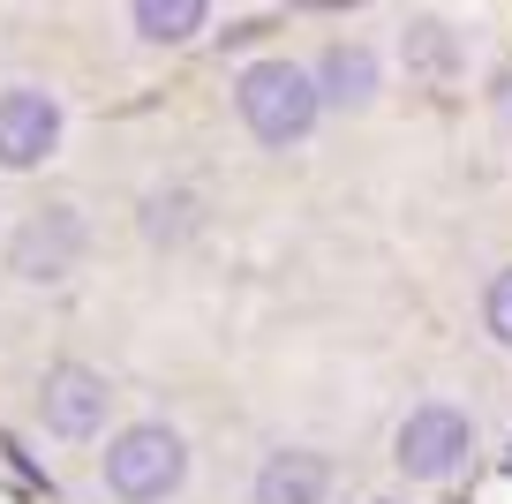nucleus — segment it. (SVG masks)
Returning a JSON list of instances; mask_svg holds the SVG:
<instances>
[{
	"label": "nucleus",
	"mask_w": 512,
	"mask_h": 504,
	"mask_svg": "<svg viewBox=\"0 0 512 504\" xmlns=\"http://www.w3.org/2000/svg\"><path fill=\"white\" fill-rule=\"evenodd\" d=\"M384 504H392V497H384Z\"/></svg>",
	"instance_id": "obj_15"
},
{
	"label": "nucleus",
	"mask_w": 512,
	"mask_h": 504,
	"mask_svg": "<svg viewBox=\"0 0 512 504\" xmlns=\"http://www.w3.org/2000/svg\"><path fill=\"white\" fill-rule=\"evenodd\" d=\"M196 219H204V204H196L189 189H159V196H144V234L159 241V249L189 241V234H196Z\"/></svg>",
	"instance_id": "obj_11"
},
{
	"label": "nucleus",
	"mask_w": 512,
	"mask_h": 504,
	"mask_svg": "<svg viewBox=\"0 0 512 504\" xmlns=\"http://www.w3.org/2000/svg\"><path fill=\"white\" fill-rule=\"evenodd\" d=\"M83 249H91L83 211L76 204H38L31 219L16 226V241H8V271H16L23 286H61L68 271L83 264Z\"/></svg>",
	"instance_id": "obj_4"
},
{
	"label": "nucleus",
	"mask_w": 512,
	"mask_h": 504,
	"mask_svg": "<svg viewBox=\"0 0 512 504\" xmlns=\"http://www.w3.org/2000/svg\"><path fill=\"white\" fill-rule=\"evenodd\" d=\"M234 113L241 128H249L256 143H272V151H287V143H302L309 128L324 121V91H317V68L302 61H249L234 76Z\"/></svg>",
	"instance_id": "obj_1"
},
{
	"label": "nucleus",
	"mask_w": 512,
	"mask_h": 504,
	"mask_svg": "<svg viewBox=\"0 0 512 504\" xmlns=\"http://www.w3.org/2000/svg\"><path fill=\"white\" fill-rule=\"evenodd\" d=\"M98 474H106V489L121 504H166L189 482V437H181L174 422H128L121 437L106 444Z\"/></svg>",
	"instance_id": "obj_2"
},
{
	"label": "nucleus",
	"mask_w": 512,
	"mask_h": 504,
	"mask_svg": "<svg viewBox=\"0 0 512 504\" xmlns=\"http://www.w3.org/2000/svg\"><path fill=\"white\" fill-rule=\"evenodd\" d=\"M377 83H384V68H377V53H369L362 38H339V46H324V61H317V91H324V106L362 113L369 98H377Z\"/></svg>",
	"instance_id": "obj_8"
},
{
	"label": "nucleus",
	"mask_w": 512,
	"mask_h": 504,
	"mask_svg": "<svg viewBox=\"0 0 512 504\" xmlns=\"http://www.w3.org/2000/svg\"><path fill=\"white\" fill-rule=\"evenodd\" d=\"M467 452H475V422H467L452 399L415 407L400 422V437H392V459H400L407 482H452V474L467 467Z\"/></svg>",
	"instance_id": "obj_3"
},
{
	"label": "nucleus",
	"mask_w": 512,
	"mask_h": 504,
	"mask_svg": "<svg viewBox=\"0 0 512 504\" xmlns=\"http://www.w3.org/2000/svg\"><path fill=\"white\" fill-rule=\"evenodd\" d=\"M497 98H505V113H512V76H497Z\"/></svg>",
	"instance_id": "obj_13"
},
{
	"label": "nucleus",
	"mask_w": 512,
	"mask_h": 504,
	"mask_svg": "<svg viewBox=\"0 0 512 504\" xmlns=\"http://www.w3.org/2000/svg\"><path fill=\"white\" fill-rule=\"evenodd\" d=\"M482 324H490V339H497V347H512V264L497 271L490 286H482Z\"/></svg>",
	"instance_id": "obj_12"
},
{
	"label": "nucleus",
	"mask_w": 512,
	"mask_h": 504,
	"mask_svg": "<svg viewBox=\"0 0 512 504\" xmlns=\"http://www.w3.org/2000/svg\"><path fill=\"white\" fill-rule=\"evenodd\" d=\"M53 151H61V98L38 91V83L0 91V166H8V174H31Z\"/></svg>",
	"instance_id": "obj_6"
},
{
	"label": "nucleus",
	"mask_w": 512,
	"mask_h": 504,
	"mask_svg": "<svg viewBox=\"0 0 512 504\" xmlns=\"http://www.w3.org/2000/svg\"><path fill=\"white\" fill-rule=\"evenodd\" d=\"M505 467H512V444H505Z\"/></svg>",
	"instance_id": "obj_14"
},
{
	"label": "nucleus",
	"mask_w": 512,
	"mask_h": 504,
	"mask_svg": "<svg viewBox=\"0 0 512 504\" xmlns=\"http://www.w3.org/2000/svg\"><path fill=\"white\" fill-rule=\"evenodd\" d=\"M113 414V384L98 377L91 362H53L38 377V429L61 444H91Z\"/></svg>",
	"instance_id": "obj_5"
},
{
	"label": "nucleus",
	"mask_w": 512,
	"mask_h": 504,
	"mask_svg": "<svg viewBox=\"0 0 512 504\" xmlns=\"http://www.w3.org/2000/svg\"><path fill=\"white\" fill-rule=\"evenodd\" d=\"M400 61H407V76H422V83H445V76H460V38L445 31V23H407V38H400Z\"/></svg>",
	"instance_id": "obj_9"
},
{
	"label": "nucleus",
	"mask_w": 512,
	"mask_h": 504,
	"mask_svg": "<svg viewBox=\"0 0 512 504\" xmlns=\"http://www.w3.org/2000/svg\"><path fill=\"white\" fill-rule=\"evenodd\" d=\"M128 31L151 38V46H181V38L204 31V0H136V8H128Z\"/></svg>",
	"instance_id": "obj_10"
},
{
	"label": "nucleus",
	"mask_w": 512,
	"mask_h": 504,
	"mask_svg": "<svg viewBox=\"0 0 512 504\" xmlns=\"http://www.w3.org/2000/svg\"><path fill=\"white\" fill-rule=\"evenodd\" d=\"M324 497H332V459L324 452L287 444L256 467V504H324Z\"/></svg>",
	"instance_id": "obj_7"
}]
</instances>
